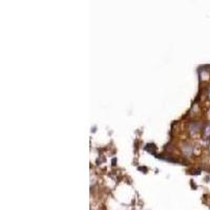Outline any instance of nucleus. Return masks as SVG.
I'll return each instance as SVG.
<instances>
[{
    "label": "nucleus",
    "instance_id": "obj_1",
    "mask_svg": "<svg viewBox=\"0 0 210 210\" xmlns=\"http://www.w3.org/2000/svg\"><path fill=\"white\" fill-rule=\"evenodd\" d=\"M204 132H205V135L206 136H209L210 135V124L209 123H207L206 125H205V128H204Z\"/></svg>",
    "mask_w": 210,
    "mask_h": 210
},
{
    "label": "nucleus",
    "instance_id": "obj_2",
    "mask_svg": "<svg viewBox=\"0 0 210 210\" xmlns=\"http://www.w3.org/2000/svg\"><path fill=\"white\" fill-rule=\"evenodd\" d=\"M208 97H209V99H210V86L208 88Z\"/></svg>",
    "mask_w": 210,
    "mask_h": 210
}]
</instances>
